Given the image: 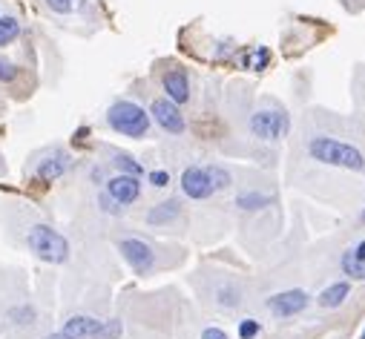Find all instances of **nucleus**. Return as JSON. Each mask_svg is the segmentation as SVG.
<instances>
[{
  "mask_svg": "<svg viewBox=\"0 0 365 339\" xmlns=\"http://www.w3.org/2000/svg\"><path fill=\"white\" fill-rule=\"evenodd\" d=\"M311 156L322 164H331V167H345V170H354V173H362L365 170V159L362 152L351 144H343L337 138H311L308 144Z\"/></svg>",
  "mask_w": 365,
  "mask_h": 339,
  "instance_id": "obj_1",
  "label": "nucleus"
},
{
  "mask_svg": "<svg viewBox=\"0 0 365 339\" xmlns=\"http://www.w3.org/2000/svg\"><path fill=\"white\" fill-rule=\"evenodd\" d=\"M26 244L41 262L49 265H64L69 259V241L60 236L58 230H52L49 225H35L26 233Z\"/></svg>",
  "mask_w": 365,
  "mask_h": 339,
  "instance_id": "obj_2",
  "label": "nucleus"
},
{
  "mask_svg": "<svg viewBox=\"0 0 365 339\" xmlns=\"http://www.w3.org/2000/svg\"><path fill=\"white\" fill-rule=\"evenodd\" d=\"M107 124L121 133V135H130V138H141L147 135L150 130V115L133 104V101H115L109 109H107Z\"/></svg>",
  "mask_w": 365,
  "mask_h": 339,
  "instance_id": "obj_3",
  "label": "nucleus"
},
{
  "mask_svg": "<svg viewBox=\"0 0 365 339\" xmlns=\"http://www.w3.org/2000/svg\"><path fill=\"white\" fill-rule=\"evenodd\" d=\"M291 130V118L279 109H273V112H256L251 118V133L262 141H279L285 138Z\"/></svg>",
  "mask_w": 365,
  "mask_h": 339,
  "instance_id": "obj_4",
  "label": "nucleus"
},
{
  "mask_svg": "<svg viewBox=\"0 0 365 339\" xmlns=\"http://www.w3.org/2000/svg\"><path fill=\"white\" fill-rule=\"evenodd\" d=\"M150 115L156 118V124L173 135L185 133V115L178 112V104H173L170 98H156L153 107H150Z\"/></svg>",
  "mask_w": 365,
  "mask_h": 339,
  "instance_id": "obj_5",
  "label": "nucleus"
},
{
  "mask_svg": "<svg viewBox=\"0 0 365 339\" xmlns=\"http://www.w3.org/2000/svg\"><path fill=\"white\" fill-rule=\"evenodd\" d=\"M118 251L124 253V259L133 265L135 273H147L150 267H153V262H156L153 248H150L147 241H141V239H124V241H118Z\"/></svg>",
  "mask_w": 365,
  "mask_h": 339,
  "instance_id": "obj_6",
  "label": "nucleus"
},
{
  "mask_svg": "<svg viewBox=\"0 0 365 339\" xmlns=\"http://www.w3.org/2000/svg\"><path fill=\"white\" fill-rule=\"evenodd\" d=\"M107 196L115 201V204H133L138 196H141V181L135 175H127V173H121V175H112L107 181Z\"/></svg>",
  "mask_w": 365,
  "mask_h": 339,
  "instance_id": "obj_7",
  "label": "nucleus"
},
{
  "mask_svg": "<svg viewBox=\"0 0 365 339\" xmlns=\"http://www.w3.org/2000/svg\"><path fill=\"white\" fill-rule=\"evenodd\" d=\"M267 307L273 317H296L299 311L308 307V293L305 291H282L267 299Z\"/></svg>",
  "mask_w": 365,
  "mask_h": 339,
  "instance_id": "obj_8",
  "label": "nucleus"
},
{
  "mask_svg": "<svg viewBox=\"0 0 365 339\" xmlns=\"http://www.w3.org/2000/svg\"><path fill=\"white\" fill-rule=\"evenodd\" d=\"M181 190H185V196L190 199H210L213 193V184L207 178V170L201 167H187L185 173H181Z\"/></svg>",
  "mask_w": 365,
  "mask_h": 339,
  "instance_id": "obj_9",
  "label": "nucleus"
},
{
  "mask_svg": "<svg viewBox=\"0 0 365 339\" xmlns=\"http://www.w3.org/2000/svg\"><path fill=\"white\" fill-rule=\"evenodd\" d=\"M164 92H167V98L173 101V104H185V101H190V81H187V75L181 72V69H170V72H164Z\"/></svg>",
  "mask_w": 365,
  "mask_h": 339,
  "instance_id": "obj_10",
  "label": "nucleus"
},
{
  "mask_svg": "<svg viewBox=\"0 0 365 339\" xmlns=\"http://www.w3.org/2000/svg\"><path fill=\"white\" fill-rule=\"evenodd\" d=\"M67 167H69V156L67 152H60V149H52L49 156L38 164V170H35V175L41 178V181H55V178H60L67 173Z\"/></svg>",
  "mask_w": 365,
  "mask_h": 339,
  "instance_id": "obj_11",
  "label": "nucleus"
},
{
  "mask_svg": "<svg viewBox=\"0 0 365 339\" xmlns=\"http://www.w3.org/2000/svg\"><path fill=\"white\" fill-rule=\"evenodd\" d=\"M98 331H101V322H98L95 317L78 314V317H69V319L64 322V331H60V333H67V336H72V339H86V336L95 339Z\"/></svg>",
  "mask_w": 365,
  "mask_h": 339,
  "instance_id": "obj_12",
  "label": "nucleus"
},
{
  "mask_svg": "<svg viewBox=\"0 0 365 339\" xmlns=\"http://www.w3.org/2000/svg\"><path fill=\"white\" fill-rule=\"evenodd\" d=\"M178 213H181V204H178L175 199H170V201H161L156 210H150V213H147V222H150V225H167V222L175 219Z\"/></svg>",
  "mask_w": 365,
  "mask_h": 339,
  "instance_id": "obj_13",
  "label": "nucleus"
},
{
  "mask_svg": "<svg viewBox=\"0 0 365 339\" xmlns=\"http://www.w3.org/2000/svg\"><path fill=\"white\" fill-rule=\"evenodd\" d=\"M348 293H351V285L348 282H337V285H331V288H325L319 293V305L322 307H340L348 299Z\"/></svg>",
  "mask_w": 365,
  "mask_h": 339,
  "instance_id": "obj_14",
  "label": "nucleus"
},
{
  "mask_svg": "<svg viewBox=\"0 0 365 339\" xmlns=\"http://www.w3.org/2000/svg\"><path fill=\"white\" fill-rule=\"evenodd\" d=\"M18 35H20L18 18H0V46H9Z\"/></svg>",
  "mask_w": 365,
  "mask_h": 339,
  "instance_id": "obj_15",
  "label": "nucleus"
},
{
  "mask_svg": "<svg viewBox=\"0 0 365 339\" xmlns=\"http://www.w3.org/2000/svg\"><path fill=\"white\" fill-rule=\"evenodd\" d=\"M112 159H115L112 164H115V167H118L121 173H127V175H135V178L141 175V164H138V161H135L133 156H127V152H115Z\"/></svg>",
  "mask_w": 365,
  "mask_h": 339,
  "instance_id": "obj_16",
  "label": "nucleus"
},
{
  "mask_svg": "<svg viewBox=\"0 0 365 339\" xmlns=\"http://www.w3.org/2000/svg\"><path fill=\"white\" fill-rule=\"evenodd\" d=\"M207 178L213 184V190H227L233 184V178H230V173L225 167H207Z\"/></svg>",
  "mask_w": 365,
  "mask_h": 339,
  "instance_id": "obj_17",
  "label": "nucleus"
},
{
  "mask_svg": "<svg viewBox=\"0 0 365 339\" xmlns=\"http://www.w3.org/2000/svg\"><path fill=\"white\" fill-rule=\"evenodd\" d=\"M343 270H345V276H354V279H365V262H359L354 256V251H348L343 256Z\"/></svg>",
  "mask_w": 365,
  "mask_h": 339,
  "instance_id": "obj_18",
  "label": "nucleus"
},
{
  "mask_svg": "<svg viewBox=\"0 0 365 339\" xmlns=\"http://www.w3.org/2000/svg\"><path fill=\"white\" fill-rule=\"evenodd\" d=\"M236 204H239L241 210H259V207L270 204V199H267V196H259V193H245V196L236 199Z\"/></svg>",
  "mask_w": 365,
  "mask_h": 339,
  "instance_id": "obj_19",
  "label": "nucleus"
},
{
  "mask_svg": "<svg viewBox=\"0 0 365 339\" xmlns=\"http://www.w3.org/2000/svg\"><path fill=\"white\" fill-rule=\"evenodd\" d=\"M15 78H18V64H12L9 58L0 55V81H4V84H12Z\"/></svg>",
  "mask_w": 365,
  "mask_h": 339,
  "instance_id": "obj_20",
  "label": "nucleus"
},
{
  "mask_svg": "<svg viewBox=\"0 0 365 339\" xmlns=\"http://www.w3.org/2000/svg\"><path fill=\"white\" fill-rule=\"evenodd\" d=\"M267 60H270L267 49H256L253 55H248V58H245V64H248L251 69H265V67H267Z\"/></svg>",
  "mask_w": 365,
  "mask_h": 339,
  "instance_id": "obj_21",
  "label": "nucleus"
},
{
  "mask_svg": "<svg viewBox=\"0 0 365 339\" xmlns=\"http://www.w3.org/2000/svg\"><path fill=\"white\" fill-rule=\"evenodd\" d=\"M121 336V322H101V331H98V336L95 339H118Z\"/></svg>",
  "mask_w": 365,
  "mask_h": 339,
  "instance_id": "obj_22",
  "label": "nucleus"
},
{
  "mask_svg": "<svg viewBox=\"0 0 365 339\" xmlns=\"http://www.w3.org/2000/svg\"><path fill=\"white\" fill-rule=\"evenodd\" d=\"M256 333H259V322H256V319L239 322V336H241V339H253Z\"/></svg>",
  "mask_w": 365,
  "mask_h": 339,
  "instance_id": "obj_23",
  "label": "nucleus"
},
{
  "mask_svg": "<svg viewBox=\"0 0 365 339\" xmlns=\"http://www.w3.org/2000/svg\"><path fill=\"white\" fill-rule=\"evenodd\" d=\"M46 6L58 15H69L72 12V0H46Z\"/></svg>",
  "mask_w": 365,
  "mask_h": 339,
  "instance_id": "obj_24",
  "label": "nucleus"
},
{
  "mask_svg": "<svg viewBox=\"0 0 365 339\" xmlns=\"http://www.w3.org/2000/svg\"><path fill=\"white\" fill-rule=\"evenodd\" d=\"M150 184H153V187H167V184H170V173L153 170V173H150Z\"/></svg>",
  "mask_w": 365,
  "mask_h": 339,
  "instance_id": "obj_25",
  "label": "nucleus"
},
{
  "mask_svg": "<svg viewBox=\"0 0 365 339\" xmlns=\"http://www.w3.org/2000/svg\"><path fill=\"white\" fill-rule=\"evenodd\" d=\"M219 302L227 305V307L239 305V291H236V293H233V291H219Z\"/></svg>",
  "mask_w": 365,
  "mask_h": 339,
  "instance_id": "obj_26",
  "label": "nucleus"
},
{
  "mask_svg": "<svg viewBox=\"0 0 365 339\" xmlns=\"http://www.w3.org/2000/svg\"><path fill=\"white\" fill-rule=\"evenodd\" d=\"M201 339H227V333H225L222 328H207V331L201 333Z\"/></svg>",
  "mask_w": 365,
  "mask_h": 339,
  "instance_id": "obj_27",
  "label": "nucleus"
},
{
  "mask_svg": "<svg viewBox=\"0 0 365 339\" xmlns=\"http://www.w3.org/2000/svg\"><path fill=\"white\" fill-rule=\"evenodd\" d=\"M101 204H104V210H107V213H118V207H121V204H115V201H112L107 193L101 196Z\"/></svg>",
  "mask_w": 365,
  "mask_h": 339,
  "instance_id": "obj_28",
  "label": "nucleus"
},
{
  "mask_svg": "<svg viewBox=\"0 0 365 339\" xmlns=\"http://www.w3.org/2000/svg\"><path fill=\"white\" fill-rule=\"evenodd\" d=\"M354 256H357L359 262H365V241H362V244H359V248L354 251Z\"/></svg>",
  "mask_w": 365,
  "mask_h": 339,
  "instance_id": "obj_29",
  "label": "nucleus"
},
{
  "mask_svg": "<svg viewBox=\"0 0 365 339\" xmlns=\"http://www.w3.org/2000/svg\"><path fill=\"white\" fill-rule=\"evenodd\" d=\"M49 339H72V336H67V333H60V331H58V333H52Z\"/></svg>",
  "mask_w": 365,
  "mask_h": 339,
  "instance_id": "obj_30",
  "label": "nucleus"
},
{
  "mask_svg": "<svg viewBox=\"0 0 365 339\" xmlns=\"http://www.w3.org/2000/svg\"><path fill=\"white\" fill-rule=\"evenodd\" d=\"M359 339H365V331H362V336H359Z\"/></svg>",
  "mask_w": 365,
  "mask_h": 339,
  "instance_id": "obj_31",
  "label": "nucleus"
}]
</instances>
